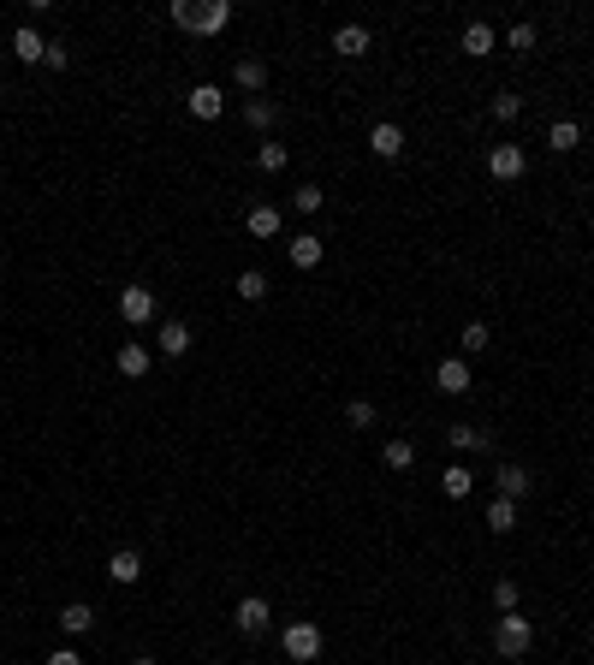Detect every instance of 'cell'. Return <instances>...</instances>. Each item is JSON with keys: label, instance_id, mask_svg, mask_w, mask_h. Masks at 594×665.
Instances as JSON below:
<instances>
[{"label": "cell", "instance_id": "cell-1", "mask_svg": "<svg viewBox=\"0 0 594 665\" xmlns=\"http://www.w3.org/2000/svg\"><path fill=\"white\" fill-rule=\"evenodd\" d=\"M494 648H499V660H524V653L535 648V618H524V612H499Z\"/></svg>", "mask_w": 594, "mask_h": 665}, {"label": "cell", "instance_id": "cell-2", "mask_svg": "<svg viewBox=\"0 0 594 665\" xmlns=\"http://www.w3.org/2000/svg\"><path fill=\"white\" fill-rule=\"evenodd\" d=\"M321 623H310V618H297V623H285L280 630V648H285V660H297V665H310V660H321Z\"/></svg>", "mask_w": 594, "mask_h": 665}, {"label": "cell", "instance_id": "cell-3", "mask_svg": "<svg viewBox=\"0 0 594 665\" xmlns=\"http://www.w3.org/2000/svg\"><path fill=\"white\" fill-rule=\"evenodd\" d=\"M524 167H529V155L517 143H494L487 149V179H524Z\"/></svg>", "mask_w": 594, "mask_h": 665}, {"label": "cell", "instance_id": "cell-4", "mask_svg": "<svg viewBox=\"0 0 594 665\" xmlns=\"http://www.w3.org/2000/svg\"><path fill=\"white\" fill-rule=\"evenodd\" d=\"M119 315H125L131 327H149L155 321V291H149V285H125V291H119Z\"/></svg>", "mask_w": 594, "mask_h": 665}, {"label": "cell", "instance_id": "cell-5", "mask_svg": "<svg viewBox=\"0 0 594 665\" xmlns=\"http://www.w3.org/2000/svg\"><path fill=\"white\" fill-rule=\"evenodd\" d=\"M232 623H238L244 636H262V630L274 623V612H268V600H262V595H244L238 612H232Z\"/></svg>", "mask_w": 594, "mask_h": 665}, {"label": "cell", "instance_id": "cell-6", "mask_svg": "<svg viewBox=\"0 0 594 665\" xmlns=\"http://www.w3.org/2000/svg\"><path fill=\"white\" fill-rule=\"evenodd\" d=\"M285 255H292V268H303V273H310V268H321V255H327V244H321V238H315V232H297V238H292V244H285Z\"/></svg>", "mask_w": 594, "mask_h": 665}, {"label": "cell", "instance_id": "cell-7", "mask_svg": "<svg viewBox=\"0 0 594 665\" xmlns=\"http://www.w3.org/2000/svg\"><path fill=\"white\" fill-rule=\"evenodd\" d=\"M434 386H440V393H446V398L469 393V363H464V356H446V363L434 368Z\"/></svg>", "mask_w": 594, "mask_h": 665}, {"label": "cell", "instance_id": "cell-8", "mask_svg": "<svg viewBox=\"0 0 594 665\" xmlns=\"http://www.w3.org/2000/svg\"><path fill=\"white\" fill-rule=\"evenodd\" d=\"M184 107H190V119H220V114H227V96H220L214 84H197Z\"/></svg>", "mask_w": 594, "mask_h": 665}, {"label": "cell", "instance_id": "cell-9", "mask_svg": "<svg viewBox=\"0 0 594 665\" xmlns=\"http://www.w3.org/2000/svg\"><path fill=\"white\" fill-rule=\"evenodd\" d=\"M368 149H375L381 161H398V155H404V131H398L393 119H381V125L368 131Z\"/></svg>", "mask_w": 594, "mask_h": 665}, {"label": "cell", "instance_id": "cell-10", "mask_svg": "<svg viewBox=\"0 0 594 665\" xmlns=\"http://www.w3.org/2000/svg\"><path fill=\"white\" fill-rule=\"evenodd\" d=\"M494 482H499V499H524L529 487H535V476H529L524 464H499V469H494Z\"/></svg>", "mask_w": 594, "mask_h": 665}, {"label": "cell", "instance_id": "cell-11", "mask_svg": "<svg viewBox=\"0 0 594 665\" xmlns=\"http://www.w3.org/2000/svg\"><path fill=\"white\" fill-rule=\"evenodd\" d=\"M107 577L119 582V588H131V582L143 577V552H131V547H119L114 559H107Z\"/></svg>", "mask_w": 594, "mask_h": 665}, {"label": "cell", "instance_id": "cell-12", "mask_svg": "<svg viewBox=\"0 0 594 665\" xmlns=\"http://www.w3.org/2000/svg\"><path fill=\"white\" fill-rule=\"evenodd\" d=\"M232 84H238L244 96H262V89H268V66H262V60H238V66H232Z\"/></svg>", "mask_w": 594, "mask_h": 665}, {"label": "cell", "instance_id": "cell-13", "mask_svg": "<svg viewBox=\"0 0 594 665\" xmlns=\"http://www.w3.org/2000/svg\"><path fill=\"white\" fill-rule=\"evenodd\" d=\"M494 48H499L494 24H464V54H469V60H487Z\"/></svg>", "mask_w": 594, "mask_h": 665}, {"label": "cell", "instance_id": "cell-14", "mask_svg": "<svg viewBox=\"0 0 594 665\" xmlns=\"http://www.w3.org/2000/svg\"><path fill=\"white\" fill-rule=\"evenodd\" d=\"M244 226H250V238H280V208H268V202H255V208L244 214Z\"/></svg>", "mask_w": 594, "mask_h": 665}, {"label": "cell", "instance_id": "cell-15", "mask_svg": "<svg viewBox=\"0 0 594 665\" xmlns=\"http://www.w3.org/2000/svg\"><path fill=\"white\" fill-rule=\"evenodd\" d=\"M155 345H161V356H184V351H190V327H184V321H161Z\"/></svg>", "mask_w": 594, "mask_h": 665}, {"label": "cell", "instance_id": "cell-16", "mask_svg": "<svg viewBox=\"0 0 594 665\" xmlns=\"http://www.w3.org/2000/svg\"><path fill=\"white\" fill-rule=\"evenodd\" d=\"M333 48H339L345 60H363L368 54V30L363 24H339V30H333Z\"/></svg>", "mask_w": 594, "mask_h": 665}, {"label": "cell", "instance_id": "cell-17", "mask_svg": "<svg viewBox=\"0 0 594 665\" xmlns=\"http://www.w3.org/2000/svg\"><path fill=\"white\" fill-rule=\"evenodd\" d=\"M60 630H66V636H89V630H96V612H89L84 600H71V606H60Z\"/></svg>", "mask_w": 594, "mask_h": 665}, {"label": "cell", "instance_id": "cell-18", "mask_svg": "<svg viewBox=\"0 0 594 665\" xmlns=\"http://www.w3.org/2000/svg\"><path fill=\"white\" fill-rule=\"evenodd\" d=\"M577 143H582V125H577V119H552V131H547V149H552V155H571Z\"/></svg>", "mask_w": 594, "mask_h": 665}, {"label": "cell", "instance_id": "cell-19", "mask_svg": "<svg viewBox=\"0 0 594 665\" xmlns=\"http://www.w3.org/2000/svg\"><path fill=\"white\" fill-rule=\"evenodd\" d=\"M440 494H446V499H469V494H476V476H469L464 464L440 469Z\"/></svg>", "mask_w": 594, "mask_h": 665}, {"label": "cell", "instance_id": "cell-20", "mask_svg": "<svg viewBox=\"0 0 594 665\" xmlns=\"http://www.w3.org/2000/svg\"><path fill=\"white\" fill-rule=\"evenodd\" d=\"M119 374H125V381H143V374H149V363H155V356L143 351V345H119Z\"/></svg>", "mask_w": 594, "mask_h": 665}, {"label": "cell", "instance_id": "cell-21", "mask_svg": "<svg viewBox=\"0 0 594 665\" xmlns=\"http://www.w3.org/2000/svg\"><path fill=\"white\" fill-rule=\"evenodd\" d=\"M227 24H232V6H227V0H209V6L197 13V36H220Z\"/></svg>", "mask_w": 594, "mask_h": 665}, {"label": "cell", "instance_id": "cell-22", "mask_svg": "<svg viewBox=\"0 0 594 665\" xmlns=\"http://www.w3.org/2000/svg\"><path fill=\"white\" fill-rule=\"evenodd\" d=\"M13 54L24 60V66H36V60L48 54V42H42V36H36V30H30V24H24V30H13Z\"/></svg>", "mask_w": 594, "mask_h": 665}, {"label": "cell", "instance_id": "cell-23", "mask_svg": "<svg viewBox=\"0 0 594 665\" xmlns=\"http://www.w3.org/2000/svg\"><path fill=\"white\" fill-rule=\"evenodd\" d=\"M232 291H238L244 303H262V298H268V273H262V268H244V273H238V285H232Z\"/></svg>", "mask_w": 594, "mask_h": 665}, {"label": "cell", "instance_id": "cell-24", "mask_svg": "<svg viewBox=\"0 0 594 665\" xmlns=\"http://www.w3.org/2000/svg\"><path fill=\"white\" fill-rule=\"evenodd\" d=\"M487 529H494V535H511V529H517V499H494V505H487Z\"/></svg>", "mask_w": 594, "mask_h": 665}, {"label": "cell", "instance_id": "cell-25", "mask_svg": "<svg viewBox=\"0 0 594 665\" xmlns=\"http://www.w3.org/2000/svg\"><path fill=\"white\" fill-rule=\"evenodd\" d=\"M446 439H452L458 452H476V446H487V434H481L476 422H452V428H446Z\"/></svg>", "mask_w": 594, "mask_h": 665}, {"label": "cell", "instance_id": "cell-26", "mask_svg": "<svg viewBox=\"0 0 594 665\" xmlns=\"http://www.w3.org/2000/svg\"><path fill=\"white\" fill-rule=\"evenodd\" d=\"M244 125H250V131H268L274 125V101L250 96V101H244Z\"/></svg>", "mask_w": 594, "mask_h": 665}, {"label": "cell", "instance_id": "cell-27", "mask_svg": "<svg viewBox=\"0 0 594 665\" xmlns=\"http://www.w3.org/2000/svg\"><path fill=\"white\" fill-rule=\"evenodd\" d=\"M386 469H411L416 464V446H411V439H386Z\"/></svg>", "mask_w": 594, "mask_h": 665}, {"label": "cell", "instance_id": "cell-28", "mask_svg": "<svg viewBox=\"0 0 594 665\" xmlns=\"http://www.w3.org/2000/svg\"><path fill=\"white\" fill-rule=\"evenodd\" d=\"M458 345H464V356H481L487 351V321H469L464 333H458Z\"/></svg>", "mask_w": 594, "mask_h": 665}, {"label": "cell", "instance_id": "cell-29", "mask_svg": "<svg viewBox=\"0 0 594 665\" xmlns=\"http://www.w3.org/2000/svg\"><path fill=\"white\" fill-rule=\"evenodd\" d=\"M255 167H262V172H280L285 167V143H262V149H255Z\"/></svg>", "mask_w": 594, "mask_h": 665}, {"label": "cell", "instance_id": "cell-30", "mask_svg": "<svg viewBox=\"0 0 594 665\" xmlns=\"http://www.w3.org/2000/svg\"><path fill=\"white\" fill-rule=\"evenodd\" d=\"M345 422H351V428H375V404H368V398H351V404H345Z\"/></svg>", "mask_w": 594, "mask_h": 665}, {"label": "cell", "instance_id": "cell-31", "mask_svg": "<svg viewBox=\"0 0 594 665\" xmlns=\"http://www.w3.org/2000/svg\"><path fill=\"white\" fill-rule=\"evenodd\" d=\"M517 114H524V96H494V119H499V125H511Z\"/></svg>", "mask_w": 594, "mask_h": 665}, {"label": "cell", "instance_id": "cell-32", "mask_svg": "<svg viewBox=\"0 0 594 665\" xmlns=\"http://www.w3.org/2000/svg\"><path fill=\"white\" fill-rule=\"evenodd\" d=\"M292 202H297V214H315V208H321V190H315V184H297Z\"/></svg>", "mask_w": 594, "mask_h": 665}, {"label": "cell", "instance_id": "cell-33", "mask_svg": "<svg viewBox=\"0 0 594 665\" xmlns=\"http://www.w3.org/2000/svg\"><path fill=\"white\" fill-rule=\"evenodd\" d=\"M197 13H202V6H190V0H172V24H179V30H197Z\"/></svg>", "mask_w": 594, "mask_h": 665}, {"label": "cell", "instance_id": "cell-34", "mask_svg": "<svg viewBox=\"0 0 594 665\" xmlns=\"http://www.w3.org/2000/svg\"><path fill=\"white\" fill-rule=\"evenodd\" d=\"M494 606L499 612H517V582H494Z\"/></svg>", "mask_w": 594, "mask_h": 665}, {"label": "cell", "instance_id": "cell-35", "mask_svg": "<svg viewBox=\"0 0 594 665\" xmlns=\"http://www.w3.org/2000/svg\"><path fill=\"white\" fill-rule=\"evenodd\" d=\"M511 48L529 54V48H535V24H511Z\"/></svg>", "mask_w": 594, "mask_h": 665}, {"label": "cell", "instance_id": "cell-36", "mask_svg": "<svg viewBox=\"0 0 594 665\" xmlns=\"http://www.w3.org/2000/svg\"><path fill=\"white\" fill-rule=\"evenodd\" d=\"M66 60H71V54H66V48H60V42H48V54H42V66H54V71H66Z\"/></svg>", "mask_w": 594, "mask_h": 665}, {"label": "cell", "instance_id": "cell-37", "mask_svg": "<svg viewBox=\"0 0 594 665\" xmlns=\"http://www.w3.org/2000/svg\"><path fill=\"white\" fill-rule=\"evenodd\" d=\"M48 665H84V653H71V648H54V653H48Z\"/></svg>", "mask_w": 594, "mask_h": 665}, {"label": "cell", "instance_id": "cell-38", "mask_svg": "<svg viewBox=\"0 0 594 665\" xmlns=\"http://www.w3.org/2000/svg\"><path fill=\"white\" fill-rule=\"evenodd\" d=\"M131 665H155V660H131Z\"/></svg>", "mask_w": 594, "mask_h": 665}]
</instances>
